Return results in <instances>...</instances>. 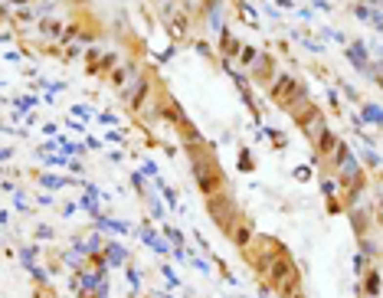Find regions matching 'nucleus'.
I'll return each mask as SVG.
<instances>
[{
	"mask_svg": "<svg viewBox=\"0 0 383 298\" xmlns=\"http://www.w3.org/2000/svg\"><path fill=\"white\" fill-rule=\"evenodd\" d=\"M193 174H197V184H200V190H216L219 187V170H216V164L210 161V157H203L200 161L197 154H193Z\"/></svg>",
	"mask_w": 383,
	"mask_h": 298,
	"instance_id": "f257e3e1",
	"label": "nucleus"
},
{
	"mask_svg": "<svg viewBox=\"0 0 383 298\" xmlns=\"http://www.w3.org/2000/svg\"><path fill=\"white\" fill-rule=\"evenodd\" d=\"M7 154H10V151H3V148H0V161H3V157H7Z\"/></svg>",
	"mask_w": 383,
	"mask_h": 298,
	"instance_id": "ddd939ff",
	"label": "nucleus"
},
{
	"mask_svg": "<svg viewBox=\"0 0 383 298\" xmlns=\"http://www.w3.org/2000/svg\"><path fill=\"white\" fill-rule=\"evenodd\" d=\"M13 3H23V0H13Z\"/></svg>",
	"mask_w": 383,
	"mask_h": 298,
	"instance_id": "4468645a",
	"label": "nucleus"
},
{
	"mask_svg": "<svg viewBox=\"0 0 383 298\" xmlns=\"http://www.w3.org/2000/svg\"><path fill=\"white\" fill-rule=\"evenodd\" d=\"M33 102H36V99H17L13 105H17L20 111H26V108H33Z\"/></svg>",
	"mask_w": 383,
	"mask_h": 298,
	"instance_id": "9b49d317",
	"label": "nucleus"
},
{
	"mask_svg": "<svg viewBox=\"0 0 383 298\" xmlns=\"http://www.w3.org/2000/svg\"><path fill=\"white\" fill-rule=\"evenodd\" d=\"M236 49H239V43H236V40L226 33V36H223V53H236Z\"/></svg>",
	"mask_w": 383,
	"mask_h": 298,
	"instance_id": "0eeeda50",
	"label": "nucleus"
},
{
	"mask_svg": "<svg viewBox=\"0 0 383 298\" xmlns=\"http://www.w3.org/2000/svg\"><path fill=\"white\" fill-rule=\"evenodd\" d=\"M350 59H354V66H357V69L367 66V49H363V43H354V46H350Z\"/></svg>",
	"mask_w": 383,
	"mask_h": 298,
	"instance_id": "7ed1b4c3",
	"label": "nucleus"
},
{
	"mask_svg": "<svg viewBox=\"0 0 383 298\" xmlns=\"http://www.w3.org/2000/svg\"><path fill=\"white\" fill-rule=\"evenodd\" d=\"M295 174H298V180H308V177H311V170H308V167H298Z\"/></svg>",
	"mask_w": 383,
	"mask_h": 298,
	"instance_id": "f8f14e48",
	"label": "nucleus"
},
{
	"mask_svg": "<svg viewBox=\"0 0 383 298\" xmlns=\"http://www.w3.org/2000/svg\"><path fill=\"white\" fill-rule=\"evenodd\" d=\"M99 226H105V230H111V233H128V226H125V223H118V220H105V216H99Z\"/></svg>",
	"mask_w": 383,
	"mask_h": 298,
	"instance_id": "39448f33",
	"label": "nucleus"
},
{
	"mask_svg": "<svg viewBox=\"0 0 383 298\" xmlns=\"http://www.w3.org/2000/svg\"><path fill=\"white\" fill-rule=\"evenodd\" d=\"M363 118H367L370 125H380V108H377L373 102H370V105H363V111H361V122H363Z\"/></svg>",
	"mask_w": 383,
	"mask_h": 298,
	"instance_id": "20e7f679",
	"label": "nucleus"
},
{
	"mask_svg": "<svg viewBox=\"0 0 383 298\" xmlns=\"http://www.w3.org/2000/svg\"><path fill=\"white\" fill-rule=\"evenodd\" d=\"M377 288H380V278H377V272H370V276H367V292L377 295Z\"/></svg>",
	"mask_w": 383,
	"mask_h": 298,
	"instance_id": "6e6552de",
	"label": "nucleus"
},
{
	"mask_svg": "<svg viewBox=\"0 0 383 298\" xmlns=\"http://www.w3.org/2000/svg\"><path fill=\"white\" fill-rule=\"evenodd\" d=\"M102 285V276H85V292H95Z\"/></svg>",
	"mask_w": 383,
	"mask_h": 298,
	"instance_id": "1a4fd4ad",
	"label": "nucleus"
},
{
	"mask_svg": "<svg viewBox=\"0 0 383 298\" xmlns=\"http://www.w3.org/2000/svg\"><path fill=\"white\" fill-rule=\"evenodd\" d=\"M40 184H43V187H63L66 180H63V177H53V174H46V177H40Z\"/></svg>",
	"mask_w": 383,
	"mask_h": 298,
	"instance_id": "423d86ee",
	"label": "nucleus"
},
{
	"mask_svg": "<svg viewBox=\"0 0 383 298\" xmlns=\"http://www.w3.org/2000/svg\"><path fill=\"white\" fill-rule=\"evenodd\" d=\"M210 216L223 226V233L233 230V207H230V200L226 197H213L210 200Z\"/></svg>",
	"mask_w": 383,
	"mask_h": 298,
	"instance_id": "f03ea898",
	"label": "nucleus"
},
{
	"mask_svg": "<svg viewBox=\"0 0 383 298\" xmlns=\"http://www.w3.org/2000/svg\"><path fill=\"white\" fill-rule=\"evenodd\" d=\"M108 259H111V262H121V259H125V249H121V246H111V249H108Z\"/></svg>",
	"mask_w": 383,
	"mask_h": 298,
	"instance_id": "9d476101",
	"label": "nucleus"
}]
</instances>
